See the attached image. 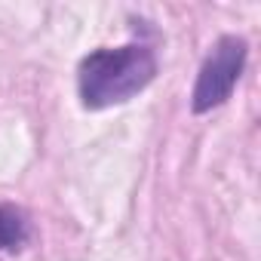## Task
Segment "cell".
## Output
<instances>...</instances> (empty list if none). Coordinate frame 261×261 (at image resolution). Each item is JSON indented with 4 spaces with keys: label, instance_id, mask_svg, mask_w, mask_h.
<instances>
[{
    "label": "cell",
    "instance_id": "obj_1",
    "mask_svg": "<svg viewBox=\"0 0 261 261\" xmlns=\"http://www.w3.org/2000/svg\"><path fill=\"white\" fill-rule=\"evenodd\" d=\"M157 77V56L148 43H126L117 49H95L77 68V92L86 111L126 105Z\"/></svg>",
    "mask_w": 261,
    "mask_h": 261
},
{
    "label": "cell",
    "instance_id": "obj_2",
    "mask_svg": "<svg viewBox=\"0 0 261 261\" xmlns=\"http://www.w3.org/2000/svg\"><path fill=\"white\" fill-rule=\"evenodd\" d=\"M246 56H249L246 37L224 34L215 40L212 53L200 65V74H197V83L191 92V111L194 114H206L212 108H221L233 95V89L243 77V68H246Z\"/></svg>",
    "mask_w": 261,
    "mask_h": 261
},
{
    "label": "cell",
    "instance_id": "obj_3",
    "mask_svg": "<svg viewBox=\"0 0 261 261\" xmlns=\"http://www.w3.org/2000/svg\"><path fill=\"white\" fill-rule=\"evenodd\" d=\"M28 240V218L16 206H0V252H16Z\"/></svg>",
    "mask_w": 261,
    "mask_h": 261
}]
</instances>
